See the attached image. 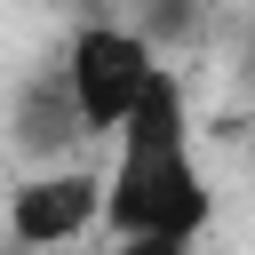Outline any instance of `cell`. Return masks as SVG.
Here are the masks:
<instances>
[{
	"label": "cell",
	"instance_id": "6da1fadb",
	"mask_svg": "<svg viewBox=\"0 0 255 255\" xmlns=\"http://www.w3.org/2000/svg\"><path fill=\"white\" fill-rule=\"evenodd\" d=\"M112 207L104 231L112 239H207L215 223V183L191 151V104H183V72L167 64L151 80V96L135 104V120L112 135Z\"/></svg>",
	"mask_w": 255,
	"mask_h": 255
},
{
	"label": "cell",
	"instance_id": "7a4b0ae2",
	"mask_svg": "<svg viewBox=\"0 0 255 255\" xmlns=\"http://www.w3.org/2000/svg\"><path fill=\"white\" fill-rule=\"evenodd\" d=\"M56 64H64V80H72V104H80V120H88V135H120L128 120H135V104L151 96V80L167 72V56L143 40V24H128V16H88V24H72V40L56 48Z\"/></svg>",
	"mask_w": 255,
	"mask_h": 255
},
{
	"label": "cell",
	"instance_id": "3957f363",
	"mask_svg": "<svg viewBox=\"0 0 255 255\" xmlns=\"http://www.w3.org/2000/svg\"><path fill=\"white\" fill-rule=\"evenodd\" d=\"M104 207H112V183L96 167H32L16 191H8V239L16 247H72L88 231H104Z\"/></svg>",
	"mask_w": 255,
	"mask_h": 255
},
{
	"label": "cell",
	"instance_id": "277c9868",
	"mask_svg": "<svg viewBox=\"0 0 255 255\" xmlns=\"http://www.w3.org/2000/svg\"><path fill=\"white\" fill-rule=\"evenodd\" d=\"M8 143L24 167H72V151L88 143V120L72 104V80L64 64H40L16 80V104H8Z\"/></svg>",
	"mask_w": 255,
	"mask_h": 255
},
{
	"label": "cell",
	"instance_id": "5b68a950",
	"mask_svg": "<svg viewBox=\"0 0 255 255\" xmlns=\"http://www.w3.org/2000/svg\"><path fill=\"white\" fill-rule=\"evenodd\" d=\"M135 24H143V40L167 56V48H191V40H199L207 8H199V0H143V8H135Z\"/></svg>",
	"mask_w": 255,
	"mask_h": 255
},
{
	"label": "cell",
	"instance_id": "8992f818",
	"mask_svg": "<svg viewBox=\"0 0 255 255\" xmlns=\"http://www.w3.org/2000/svg\"><path fill=\"white\" fill-rule=\"evenodd\" d=\"M112 255H191V239H112Z\"/></svg>",
	"mask_w": 255,
	"mask_h": 255
},
{
	"label": "cell",
	"instance_id": "52a82bcc",
	"mask_svg": "<svg viewBox=\"0 0 255 255\" xmlns=\"http://www.w3.org/2000/svg\"><path fill=\"white\" fill-rule=\"evenodd\" d=\"M239 72H247V88H255V40H247V64H239Z\"/></svg>",
	"mask_w": 255,
	"mask_h": 255
},
{
	"label": "cell",
	"instance_id": "ba28073f",
	"mask_svg": "<svg viewBox=\"0 0 255 255\" xmlns=\"http://www.w3.org/2000/svg\"><path fill=\"white\" fill-rule=\"evenodd\" d=\"M88 8H112V0H88Z\"/></svg>",
	"mask_w": 255,
	"mask_h": 255
}]
</instances>
